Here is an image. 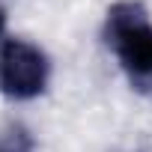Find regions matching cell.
Instances as JSON below:
<instances>
[{
    "mask_svg": "<svg viewBox=\"0 0 152 152\" xmlns=\"http://www.w3.org/2000/svg\"><path fill=\"white\" fill-rule=\"evenodd\" d=\"M104 45L137 90H152V18L140 0H116L104 12Z\"/></svg>",
    "mask_w": 152,
    "mask_h": 152,
    "instance_id": "cell-1",
    "label": "cell"
},
{
    "mask_svg": "<svg viewBox=\"0 0 152 152\" xmlns=\"http://www.w3.org/2000/svg\"><path fill=\"white\" fill-rule=\"evenodd\" d=\"M51 84L48 54L21 36H9L0 45V93L12 102H33L45 96Z\"/></svg>",
    "mask_w": 152,
    "mask_h": 152,
    "instance_id": "cell-2",
    "label": "cell"
},
{
    "mask_svg": "<svg viewBox=\"0 0 152 152\" xmlns=\"http://www.w3.org/2000/svg\"><path fill=\"white\" fill-rule=\"evenodd\" d=\"M0 152H39V146L27 125L12 122L0 131Z\"/></svg>",
    "mask_w": 152,
    "mask_h": 152,
    "instance_id": "cell-3",
    "label": "cell"
},
{
    "mask_svg": "<svg viewBox=\"0 0 152 152\" xmlns=\"http://www.w3.org/2000/svg\"><path fill=\"white\" fill-rule=\"evenodd\" d=\"M6 27H9V15H6V6L0 3V45L9 39V36H6Z\"/></svg>",
    "mask_w": 152,
    "mask_h": 152,
    "instance_id": "cell-4",
    "label": "cell"
}]
</instances>
